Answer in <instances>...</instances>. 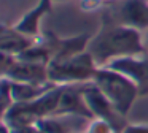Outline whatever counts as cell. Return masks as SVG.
Returning a JSON list of instances; mask_svg holds the SVG:
<instances>
[{"instance_id": "1", "label": "cell", "mask_w": 148, "mask_h": 133, "mask_svg": "<svg viewBox=\"0 0 148 133\" xmlns=\"http://www.w3.org/2000/svg\"><path fill=\"white\" fill-rule=\"evenodd\" d=\"M91 51L92 57L97 60L119 54H137L142 51V40L135 29L124 25H107L94 38Z\"/></svg>"}, {"instance_id": "2", "label": "cell", "mask_w": 148, "mask_h": 133, "mask_svg": "<svg viewBox=\"0 0 148 133\" xmlns=\"http://www.w3.org/2000/svg\"><path fill=\"white\" fill-rule=\"evenodd\" d=\"M116 21L124 27L148 29V2L147 0H126L116 13Z\"/></svg>"}, {"instance_id": "3", "label": "cell", "mask_w": 148, "mask_h": 133, "mask_svg": "<svg viewBox=\"0 0 148 133\" xmlns=\"http://www.w3.org/2000/svg\"><path fill=\"white\" fill-rule=\"evenodd\" d=\"M49 10V0H40L38 6L34 11L27 13L23 18V21L16 25V30L21 32L23 35H34L38 32V19L42 14H45Z\"/></svg>"}]
</instances>
